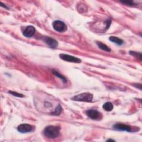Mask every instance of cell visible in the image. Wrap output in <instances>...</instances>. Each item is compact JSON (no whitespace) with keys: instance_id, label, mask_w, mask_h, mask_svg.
<instances>
[{"instance_id":"6da1fadb","label":"cell","mask_w":142,"mask_h":142,"mask_svg":"<svg viewBox=\"0 0 142 142\" xmlns=\"http://www.w3.org/2000/svg\"><path fill=\"white\" fill-rule=\"evenodd\" d=\"M61 128L59 126H49L44 130V134L46 137L50 139H54L59 136L60 134Z\"/></svg>"},{"instance_id":"7a4b0ae2","label":"cell","mask_w":142,"mask_h":142,"mask_svg":"<svg viewBox=\"0 0 142 142\" xmlns=\"http://www.w3.org/2000/svg\"><path fill=\"white\" fill-rule=\"evenodd\" d=\"M93 96L89 93H83L82 94H78L73 97L72 100L78 102H91L92 101Z\"/></svg>"},{"instance_id":"3957f363","label":"cell","mask_w":142,"mask_h":142,"mask_svg":"<svg viewBox=\"0 0 142 142\" xmlns=\"http://www.w3.org/2000/svg\"><path fill=\"white\" fill-rule=\"evenodd\" d=\"M53 29L58 32H64L67 29L66 25L63 22L60 20H56L52 23Z\"/></svg>"},{"instance_id":"277c9868","label":"cell","mask_w":142,"mask_h":142,"mask_svg":"<svg viewBox=\"0 0 142 142\" xmlns=\"http://www.w3.org/2000/svg\"><path fill=\"white\" fill-rule=\"evenodd\" d=\"M86 114L90 118L93 120H100L102 118V115L98 110L94 109H89L86 111Z\"/></svg>"},{"instance_id":"5b68a950","label":"cell","mask_w":142,"mask_h":142,"mask_svg":"<svg viewBox=\"0 0 142 142\" xmlns=\"http://www.w3.org/2000/svg\"><path fill=\"white\" fill-rule=\"evenodd\" d=\"M60 57L61 59L65 61L72 62V63H81L82 60L77 57H75L72 56H70L68 54H60Z\"/></svg>"},{"instance_id":"8992f818","label":"cell","mask_w":142,"mask_h":142,"mask_svg":"<svg viewBox=\"0 0 142 142\" xmlns=\"http://www.w3.org/2000/svg\"><path fill=\"white\" fill-rule=\"evenodd\" d=\"M34 129V127L30 125L29 124H21L17 127V130L20 133H29L31 131H32Z\"/></svg>"},{"instance_id":"52a82bcc","label":"cell","mask_w":142,"mask_h":142,"mask_svg":"<svg viewBox=\"0 0 142 142\" xmlns=\"http://www.w3.org/2000/svg\"><path fill=\"white\" fill-rule=\"evenodd\" d=\"M113 128L114 129L119 131H126L127 132H131L132 131V129H131V127L122 123L115 124L113 126Z\"/></svg>"},{"instance_id":"ba28073f","label":"cell","mask_w":142,"mask_h":142,"mask_svg":"<svg viewBox=\"0 0 142 142\" xmlns=\"http://www.w3.org/2000/svg\"><path fill=\"white\" fill-rule=\"evenodd\" d=\"M36 32V29L34 27L32 26H27L26 29L23 31V36L27 37V38H30L32 37L34 33Z\"/></svg>"},{"instance_id":"9c48e42d","label":"cell","mask_w":142,"mask_h":142,"mask_svg":"<svg viewBox=\"0 0 142 142\" xmlns=\"http://www.w3.org/2000/svg\"><path fill=\"white\" fill-rule=\"evenodd\" d=\"M45 42L48 46L51 48H56L58 46L57 41L52 38L51 37H46L45 38Z\"/></svg>"},{"instance_id":"30bf717a","label":"cell","mask_w":142,"mask_h":142,"mask_svg":"<svg viewBox=\"0 0 142 142\" xmlns=\"http://www.w3.org/2000/svg\"><path fill=\"white\" fill-rule=\"evenodd\" d=\"M109 40L111 42L117 44L118 46H121L123 43V41L122 39H120L119 38L116 37L114 36H111L109 37Z\"/></svg>"},{"instance_id":"8fae6325","label":"cell","mask_w":142,"mask_h":142,"mask_svg":"<svg viewBox=\"0 0 142 142\" xmlns=\"http://www.w3.org/2000/svg\"><path fill=\"white\" fill-rule=\"evenodd\" d=\"M103 108L107 112H110L113 109V105L110 102H106L103 105Z\"/></svg>"},{"instance_id":"7c38bea8","label":"cell","mask_w":142,"mask_h":142,"mask_svg":"<svg viewBox=\"0 0 142 142\" xmlns=\"http://www.w3.org/2000/svg\"><path fill=\"white\" fill-rule=\"evenodd\" d=\"M98 46V47L103 51H105L106 52H110L111 51V49L109 48L108 46H107L106 44L104 43L100 42H96Z\"/></svg>"},{"instance_id":"4fadbf2b","label":"cell","mask_w":142,"mask_h":142,"mask_svg":"<svg viewBox=\"0 0 142 142\" xmlns=\"http://www.w3.org/2000/svg\"><path fill=\"white\" fill-rule=\"evenodd\" d=\"M52 73L56 76V77L60 78L62 79V81H63L64 83H66L67 82V80L66 78H65V77H64L63 75H62V74H61L60 73L58 72L57 71L54 70H53L52 71Z\"/></svg>"},{"instance_id":"5bb4252c","label":"cell","mask_w":142,"mask_h":142,"mask_svg":"<svg viewBox=\"0 0 142 142\" xmlns=\"http://www.w3.org/2000/svg\"><path fill=\"white\" fill-rule=\"evenodd\" d=\"M62 110H63V109H62L61 106L60 105H59L56 107V109L54 110V111H53V112L51 113V114H52V115H53V116H59L62 113Z\"/></svg>"},{"instance_id":"9a60e30c","label":"cell","mask_w":142,"mask_h":142,"mask_svg":"<svg viewBox=\"0 0 142 142\" xmlns=\"http://www.w3.org/2000/svg\"><path fill=\"white\" fill-rule=\"evenodd\" d=\"M129 54L131 55V56H134V57L139 59L140 60H141V54L140 53H137L134 51H130Z\"/></svg>"},{"instance_id":"2e32d148","label":"cell","mask_w":142,"mask_h":142,"mask_svg":"<svg viewBox=\"0 0 142 142\" xmlns=\"http://www.w3.org/2000/svg\"><path fill=\"white\" fill-rule=\"evenodd\" d=\"M8 93H10V94H12L13 96H14L15 97H20V98H22V97H24V95L23 94H20V93H17L16 92H13V91H9L8 92Z\"/></svg>"},{"instance_id":"e0dca14e","label":"cell","mask_w":142,"mask_h":142,"mask_svg":"<svg viewBox=\"0 0 142 142\" xmlns=\"http://www.w3.org/2000/svg\"><path fill=\"white\" fill-rule=\"evenodd\" d=\"M120 2L123 3V4H125L126 5H128V6H133L134 5V2L132 1H120Z\"/></svg>"},{"instance_id":"ac0fdd59","label":"cell","mask_w":142,"mask_h":142,"mask_svg":"<svg viewBox=\"0 0 142 142\" xmlns=\"http://www.w3.org/2000/svg\"><path fill=\"white\" fill-rule=\"evenodd\" d=\"M105 25H106V28L108 29V28H109V27L110 24H111V20H107L105 22Z\"/></svg>"},{"instance_id":"d6986e66","label":"cell","mask_w":142,"mask_h":142,"mask_svg":"<svg viewBox=\"0 0 142 142\" xmlns=\"http://www.w3.org/2000/svg\"><path fill=\"white\" fill-rule=\"evenodd\" d=\"M107 141H114L115 140H113V139H108V140H107Z\"/></svg>"}]
</instances>
